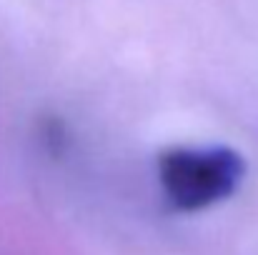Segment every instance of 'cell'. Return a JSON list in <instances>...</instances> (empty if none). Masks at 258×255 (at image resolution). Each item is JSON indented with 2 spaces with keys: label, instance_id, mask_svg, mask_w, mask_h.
Here are the masks:
<instances>
[{
  "label": "cell",
  "instance_id": "6da1fadb",
  "mask_svg": "<svg viewBox=\"0 0 258 255\" xmlns=\"http://www.w3.org/2000/svg\"><path fill=\"white\" fill-rule=\"evenodd\" d=\"M246 173V158L231 145H173L156 158V180L166 205L185 215L236 195Z\"/></svg>",
  "mask_w": 258,
  "mask_h": 255
}]
</instances>
